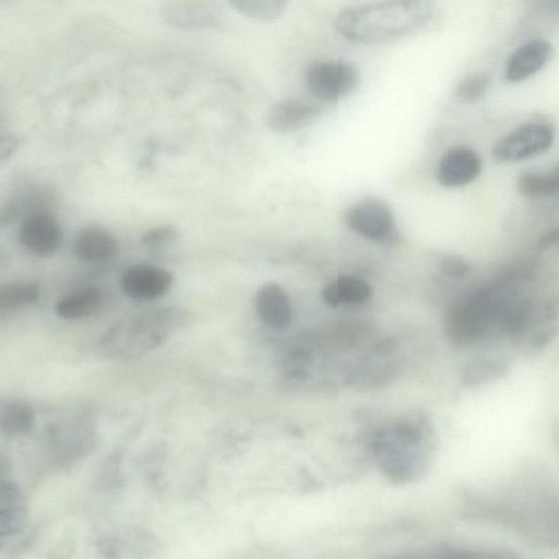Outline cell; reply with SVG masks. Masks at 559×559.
Instances as JSON below:
<instances>
[{"label":"cell","instance_id":"14","mask_svg":"<svg viewBox=\"0 0 559 559\" xmlns=\"http://www.w3.org/2000/svg\"><path fill=\"white\" fill-rule=\"evenodd\" d=\"M255 310L261 321L274 331L286 330L293 318L290 300L275 283L263 285L255 296Z\"/></svg>","mask_w":559,"mask_h":559},{"label":"cell","instance_id":"20","mask_svg":"<svg viewBox=\"0 0 559 559\" xmlns=\"http://www.w3.org/2000/svg\"><path fill=\"white\" fill-rule=\"evenodd\" d=\"M243 16L259 21H274L287 8L289 0H227Z\"/></svg>","mask_w":559,"mask_h":559},{"label":"cell","instance_id":"4","mask_svg":"<svg viewBox=\"0 0 559 559\" xmlns=\"http://www.w3.org/2000/svg\"><path fill=\"white\" fill-rule=\"evenodd\" d=\"M191 321L192 316L186 309H154L117 323L108 331L102 346L111 357H140L185 330Z\"/></svg>","mask_w":559,"mask_h":559},{"label":"cell","instance_id":"9","mask_svg":"<svg viewBox=\"0 0 559 559\" xmlns=\"http://www.w3.org/2000/svg\"><path fill=\"white\" fill-rule=\"evenodd\" d=\"M123 293L138 300H151L164 296L174 283L167 270L152 265H134L121 276Z\"/></svg>","mask_w":559,"mask_h":559},{"label":"cell","instance_id":"27","mask_svg":"<svg viewBox=\"0 0 559 559\" xmlns=\"http://www.w3.org/2000/svg\"><path fill=\"white\" fill-rule=\"evenodd\" d=\"M19 146V140L13 134H0V162L11 157Z\"/></svg>","mask_w":559,"mask_h":559},{"label":"cell","instance_id":"21","mask_svg":"<svg viewBox=\"0 0 559 559\" xmlns=\"http://www.w3.org/2000/svg\"><path fill=\"white\" fill-rule=\"evenodd\" d=\"M508 367V362L498 357L475 359L463 368L461 373L462 382L473 385L490 381L503 376Z\"/></svg>","mask_w":559,"mask_h":559},{"label":"cell","instance_id":"15","mask_svg":"<svg viewBox=\"0 0 559 559\" xmlns=\"http://www.w3.org/2000/svg\"><path fill=\"white\" fill-rule=\"evenodd\" d=\"M74 249L81 260L100 263L117 254L118 242L108 230L99 226H87L79 233Z\"/></svg>","mask_w":559,"mask_h":559},{"label":"cell","instance_id":"8","mask_svg":"<svg viewBox=\"0 0 559 559\" xmlns=\"http://www.w3.org/2000/svg\"><path fill=\"white\" fill-rule=\"evenodd\" d=\"M163 20L181 29L214 28L222 23V13L213 0H173L162 8Z\"/></svg>","mask_w":559,"mask_h":559},{"label":"cell","instance_id":"19","mask_svg":"<svg viewBox=\"0 0 559 559\" xmlns=\"http://www.w3.org/2000/svg\"><path fill=\"white\" fill-rule=\"evenodd\" d=\"M519 192L526 198H545L559 191V168L549 171H523L516 181Z\"/></svg>","mask_w":559,"mask_h":559},{"label":"cell","instance_id":"18","mask_svg":"<svg viewBox=\"0 0 559 559\" xmlns=\"http://www.w3.org/2000/svg\"><path fill=\"white\" fill-rule=\"evenodd\" d=\"M35 424L33 407L21 401H10L0 405V432L9 437L28 433Z\"/></svg>","mask_w":559,"mask_h":559},{"label":"cell","instance_id":"6","mask_svg":"<svg viewBox=\"0 0 559 559\" xmlns=\"http://www.w3.org/2000/svg\"><path fill=\"white\" fill-rule=\"evenodd\" d=\"M555 140L551 124L542 121L524 123L500 139L491 155L498 163L520 162L549 150Z\"/></svg>","mask_w":559,"mask_h":559},{"label":"cell","instance_id":"12","mask_svg":"<svg viewBox=\"0 0 559 559\" xmlns=\"http://www.w3.org/2000/svg\"><path fill=\"white\" fill-rule=\"evenodd\" d=\"M554 52L551 44L544 39H532L519 46L509 57L504 68V79L519 83L540 71Z\"/></svg>","mask_w":559,"mask_h":559},{"label":"cell","instance_id":"22","mask_svg":"<svg viewBox=\"0 0 559 559\" xmlns=\"http://www.w3.org/2000/svg\"><path fill=\"white\" fill-rule=\"evenodd\" d=\"M40 288L35 283H10L0 286V310H11L38 300Z\"/></svg>","mask_w":559,"mask_h":559},{"label":"cell","instance_id":"23","mask_svg":"<svg viewBox=\"0 0 559 559\" xmlns=\"http://www.w3.org/2000/svg\"><path fill=\"white\" fill-rule=\"evenodd\" d=\"M490 86V75L475 72L466 75L456 86L455 95L464 103L473 104L480 100Z\"/></svg>","mask_w":559,"mask_h":559},{"label":"cell","instance_id":"16","mask_svg":"<svg viewBox=\"0 0 559 559\" xmlns=\"http://www.w3.org/2000/svg\"><path fill=\"white\" fill-rule=\"evenodd\" d=\"M372 289L362 278L341 275L322 290L324 302L331 307L356 306L370 299Z\"/></svg>","mask_w":559,"mask_h":559},{"label":"cell","instance_id":"3","mask_svg":"<svg viewBox=\"0 0 559 559\" xmlns=\"http://www.w3.org/2000/svg\"><path fill=\"white\" fill-rule=\"evenodd\" d=\"M433 13V0H382L340 12L335 27L348 40L381 43L414 32Z\"/></svg>","mask_w":559,"mask_h":559},{"label":"cell","instance_id":"7","mask_svg":"<svg viewBox=\"0 0 559 559\" xmlns=\"http://www.w3.org/2000/svg\"><path fill=\"white\" fill-rule=\"evenodd\" d=\"M347 227L355 234L379 242L397 239L391 209L378 199H366L350 206L344 215Z\"/></svg>","mask_w":559,"mask_h":559},{"label":"cell","instance_id":"17","mask_svg":"<svg viewBox=\"0 0 559 559\" xmlns=\"http://www.w3.org/2000/svg\"><path fill=\"white\" fill-rule=\"evenodd\" d=\"M104 304L99 288L87 287L67 295L56 305V313L64 320H78L98 312Z\"/></svg>","mask_w":559,"mask_h":559},{"label":"cell","instance_id":"5","mask_svg":"<svg viewBox=\"0 0 559 559\" xmlns=\"http://www.w3.org/2000/svg\"><path fill=\"white\" fill-rule=\"evenodd\" d=\"M305 82L316 99L332 103L357 87L359 72L355 66L345 61H314L306 69Z\"/></svg>","mask_w":559,"mask_h":559},{"label":"cell","instance_id":"1","mask_svg":"<svg viewBox=\"0 0 559 559\" xmlns=\"http://www.w3.org/2000/svg\"><path fill=\"white\" fill-rule=\"evenodd\" d=\"M555 310L501 284L471 292L456 300L443 319L447 337L456 347H472L510 337L530 348L542 344L554 330Z\"/></svg>","mask_w":559,"mask_h":559},{"label":"cell","instance_id":"2","mask_svg":"<svg viewBox=\"0 0 559 559\" xmlns=\"http://www.w3.org/2000/svg\"><path fill=\"white\" fill-rule=\"evenodd\" d=\"M370 449L381 473L396 485L423 478L432 462L435 432L421 415L389 423L371 437Z\"/></svg>","mask_w":559,"mask_h":559},{"label":"cell","instance_id":"26","mask_svg":"<svg viewBox=\"0 0 559 559\" xmlns=\"http://www.w3.org/2000/svg\"><path fill=\"white\" fill-rule=\"evenodd\" d=\"M559 0H526L528 8L538 15L557 16Z\"/></svg>","mask_w":559,"mask_h":559},{"label":"cell","instance_id":"10","mask_svg":"<svg viewBox=\"0 0 559 559\" xmlns=\"http://www.w3.org/2000/svg\"><path fill=\"white\" fill-rule=\"evenodd\" d=\"M323 108L313 102L285 98L271 106L266 114L267 128L276 133L295 131L316 121Z\"/></svg>","mask_w":559,"mask_h":559},{"label":"cell","instance_id":"11","mask_svg":"<svg viewBox=\"0 0 559 559\" xmlns=\"http://www.w3.org/2000/svg\"><path fill=\"white\" fill-rule=\"evenodd\" d=\"M481 171V159L472 148L449 150L437 167V180L445 188H460L473 182Z\"/></svg>","mask_w":559,"mask_h":559},{"label":"cell","instance_id":"28","mask_svg":"<svg viewBox=\"0 0 559 559\" xmlns=\"http://www.w3.org/2000/svg\"><path fill=\"white\" fill-rule=\"evenodd\" d=\"M558 241V230L555 229L552 231H550L549 234H547L539 242V247L540 248H546L548 247L549 245H551L552 242L554 243H557Z\"/></svg>","mask_w":559,"mask_h":559},{"label":"cell","instance_id":"13","mask_svg":"<svg viewBox=\"0 0 559 559\" xmlns=\"http://www.w3.org/2000/svg\"><path fill=\"white\" fill-rule=\"evenodd\" d=\"M20 242L37 255L52 253L60 245L61 229L57 221L45 212L29 214L19 229Z\"/></svg>","mask_w":559,"mask_h":559},{"label":"cell","instance_id":"24","mask_svg":"<svg viewBox=\"0 0 559 559\" xmlns=\"http://www.w3.org/2000/svg\"><path fill=\"white\" fill-rule=\"evenodd\" d=\"M177 235L178 231L174 226H158L146 230L141 237V242L148 247L159 246L173 241Z\"/></svg>","mask_w":559,"mask_h":559},{"label":"cell","instance_id":"25","mask_svg":"<svg viewBox=\"0 0 559 559\" xmlns=\"http://www.w3.org/2000/svg\"><path fill=\"white\" fill-rule=\"evenodd\" d=\"M442 273L451 278H462L468 272V263L457 255H445L440 263Z\"/></svg>","mask_w":559,"mask_h":559}]
</instances>
